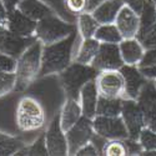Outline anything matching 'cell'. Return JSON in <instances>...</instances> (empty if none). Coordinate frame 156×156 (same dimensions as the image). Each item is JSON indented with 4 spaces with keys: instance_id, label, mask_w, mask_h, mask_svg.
Returning a JSON list of instances; mask_svg holds the SVG:
<instances>
[{
    "instance_id": "b9f144b4",
    "label": "cell",
    "mask_w": 156,
    "mask_h": 156,
    "mask_svg": "<svg viewBox=\"0 0 156 156\" xmlns=\"http://www.w3.org/2000/svg\"><path fill=\"white\" fill-rule=\"evenodd\" d=\"M5 30H6V28L4 27L3 24H0V37H2V35L5 33Z\"/></svg>"
},
{
    "instance_id": "277c9868",
    "label": "cell",
    "mask_w": 156,
    "mask_h": 156,
    "mask_svg": "<svg viewBox=\"0 0 156 156\" xmlns=\"http://www.w3.org/2000/svg\"><path fill=\"white\" fill-rule=\"evenodd\" d=\"M96 75L98 71L91 65L73 61L66 69L59 74V80L66 98L79 100L83 86L89 81L95 80Z\"/></svg>"
},
{
    "instance_id": "7bdbcfd3",
    "label": "cell",
    "mask_w": 156,
    "mask_h": 156,
    "mask_svg": "<svg viewBox=\"0 0 156 156\" xmlns=\"http://www.w3.org/2000/svg\"><path fill=\"white\" fill-rule=\"evenodd\" d=\"M5 134H6V133H3V131H0V140H2V137H3V136H4Z\"/></svg>"
},
{
    "instance_id": "836d02e7",
    "label": "cell",
    "mask_w": 156,
    "mask_h": 156,
    "mask_svg": "<svg viewBox=\"0 0 156 156\" xmlns=\"http://www.w3.org/2000/svg\"><path fill=\"white\" fill-rule=\"evenodd\" d=\"M152 65H156V48L145 49V53L142 55L137 68H146L152 66Z\"/></svg>"
},
{
    "instance_id": "5bb4252c",
    "label": "cell",
    "mask_w": 156,
    "mask_h": 156,
    "mask_svg": "<svg viewBox=\"0 0 156 156\" xmlns=\"http://www.w3.org/2000/svg\"><path fill=\"white\" fill-rule=\"evenodd\" d=\"M121 74L125 79V91H126V99L136 100L140 95V91L149 81L146 77L142 75L140 69L135 65H122L120 68Z\"/></svg>"
},
{
    "instance_id": "f546056e",
    "label": "cell",
    "mask_w": 156,
    "mask_h": 156,
    "mask_svg": "<svg viewBox=\"0 0 156 156\" xmlns=\"http://www.w3.org/2000/svg\"><path fill=\"white\" fill-rule=\"evenodd\" d=\"M101 155L105 156H126L127 149L124 140H108L102 147Z\"/></svg>"
},
{
    "instance_id": "7c38bea8",
    "label": "cell",
    "mask_w": 156,
    "mask_h": 156,
    "mask_svg": "<svg viewBox=\"0 0 156 156\" xmlns=\"http://www.w3.org/2000/svg\"><path fill=\"white\" fill-rule=\"evenodd\" d=\"M37 39L35 36H23L9 31L8 29L0 37V51L18 59L25 50Z\"/></svg>"
},
{
    "instance_id": "52a82bcc",
    "label": "cell",
    "mask_w": 156,
    "mask_h": 156,
    "mask_svg": "<svg viewBox=\"0 0 156 156\" xmlns=\"http://www.w3.org/2000/svg\"><path fill=\"white\" fill-rule=\"evenodd\" d=\"M95 134L106 140H125L129 137L127 129L121 116H101L93 119Z\"/></svg>"
},
{
    "instance_id": "9a60e30c",
    "label": "cell",
    "mask_w": 156,
    "mask_h": 156,
    "mask_svg": "<svg viewBox=\"0 0 156 156\" xmlns=\"http://www.w3.org/2000/svg\"><path fill=\"white\" fill-rule=\"evenodd\" d=\"M36 25H37V21L27 16L18 8L9 10L8 12L6 29L14 34L23 35V36H35Z\"/></svg>"
},
{
    "instance_id": "7a4b0ae2",
    "label": "cell",
    "mask_w": 156,
    "mask_h": 156,
    "mask_svg": "<svg viewBox=\"0 0 156 156\" xmlns=\"http://www.w3.org/2000/svg\"><path fill=\"white\" fill-rule=\"evenodd\" d=\"M43 46V43L36 40L16 59L15 91H25L39 79L41 70Z\"/></svg>"
},
{
    "instance_id": "4316f807",
    "label": "cell",
    "mask_w": 156,
    "mask_h": 156,
    "mask_svg": "<svg viewBox=\"0 0 156 156\" xmlns=\"http://www.w3.org/2000/svg\"><path fill=\"white\" fill-rule=\"evenodd\" d=\"M136 37L145 49L156 48V21L149 25L140 27V30Z\"/></svg>"
},
{
    "instance_id": "1f68e13d",
    "label": "cell",
    "mask_w": 156,
    "mask_h": 156,
    "mask_svg": "<svg viewBox=\"0 0 156 156\" xmlns=\"http://www.w3.org/2000/svg\"><path fill=\"white\" fill-rule=\"evenodd\" d=\"M62 4L69 14H74L75 16L87 11V0H62Z\"/></svg>"
},
{
    "instance_id": "ac0fdd59",
    "label": "cell",
    "mask_w": 156,
    "mask_h": 156,
    "mask_svg": "<svg viewBox=\"0 0 156 156\" xmlns=\"http://www.w3.org/2000/svg\"><path fill=\"white\" fill-rule=\"evenodd\" d=\"M120 54L125 65H135L137 66L142 55L145 53V48L137 40V37L122 39L119 43Z\"/></svg>"
},
{
    "instance_id": "f6af8a7d",
    "label": "cell",
    "mask_w": 156,
    "mask_h": 156,
    "mask_svg": "<svg viewBox=\"0 0 156 156\" xmlns=\"http://www.w3.org/2000/svg\"><path fill=\"white\" fill-rule=\"evenodd\" d=\"M155 10H156V0H155Z\"/></svg>"
},
{
    "instance_id": "d590c367",
    "label": "cell",
    "mask_w": 156,
    "mask_h": 156,
    "mask_svg": "<svg viewBox=\"0 0 156 156\" xmlns=\"http://www.w3.org/2000/svg\"><path fill=\"white\" fill-rule=\"evenodd\" d=\"M125 5H127L129 8H131L134 11H136L140 15L142 9H144V5L146 3V0H124Z\"/></svg>"
},
{
    "instance_id": "8d00e7d4",
    "label": "cell",
    "mask_w": 156,
    "mask_h": 156,
    "mask_svg": "<svg viewBox=\"0 0 156 156\" xmlns=\"http://www.w3.org/2000/svg\"><path fill=\"white\" fill-rule=\"evenodd\" d=\"M139 69L147 80H155L156 79V65L146 66V68H139Z\"/></svg>"
},
{
    "instance_id": "83f0119b",
    "label": "cell",
    "mask_w": 156,
    "mask_h": 156,
    "mask_svg": "<svg viewBox=\"0 0 156 156\" xmlns=\"http://www.w3.org/2000/svg\"><path fill=\"white\" fill-rule=\"evenodd\" d=\"M15 155H48L46 145H45V135H40L33 144L30 145H24Z\"/></svg>"
},
{
    "instance_id": "2e32d148",
    "label": "cell",
    "mask_w": 156,
    "mask_h": 156,
    "mask_svg": "<svg viewBox=\"0 0 156 156\" xmlns=\"http://www.w3.org/2000/svg\"><path fill=\"white\" fill-rule=\"evenodd\" d=\"M99 93L96 89L95 80H91L86 83L83 89L80 90L79 95V102L83 110V115L85 118L94 119L96 116V109H98V101H99Z\"/></svg>"
},
{
    "instance_id": "3957f363",
    "label": "cell",
    "mask_w": 156,
    "mask_h": 156,
    "mask_svg": "<svg viewBox=\"0 0 156 156\" xmlns=\"http://www.w3.org/2000/svg\"><path fill=\"white\" fill-rule=\"evenodd\" d=\"M45 109L36 98L25 95L18 101L15 110V125L20 133L39 131L45 126Z\"/></svg>"
},
{
    "instance_id": "ffe728a7",
    "label": "cell",
    "mask_w": 156,
    "mask_h": 156,
    "mask_svg": "<svg viewBox=\"0 0 156 156\" xmlns=\"http://www.w3.org/2000/svg\"><path fill=\"white\" fill-rule=\"evenodd\" d=\"M18 9L35 21H40L51 14H55V11L43 0H21Z\"/></svg>"
},
{
    "instance_id": "d4e9b609",
    "label": "cell",
    "mask_w": 156,
    "mask_h": 156,
    "mask_svg": "<svg viewBox=\"0 0 156 156\" xmlns=\"http://www.w3.org/2000/svg\"><path fill=\"white\" fill-rule=\"evenodd\" d=\"M124 99H111L99 96L96 115L101 116H120Z\"/></svg>"
},
{
    "instance_id": "7402d4cb",
    "label": "cell",
    "mask_w": 156,
    "mask_h": 156,
    "mask_svg": "<svg viewBox=\"0 0 156 156\" xmlns=\"http://www.w3.org/2000/svg\"><path fill=\"white\" fill-rule=\"evenodd\" d=\"M75 24H76V30L81 39L94 37L100 25V23L91 14V11H84L81 14L76 15Z\"/></svg>"
},
{
    "instance_id": "6da1fadb",
    "label": "cell",
    "mask_w": 156,
    "mask_h": 156,
    "mask_svg": "<svg viewBox=\"0 0 156 156\" xmlns=\"http://www.w3.org/2000/svg\"><path fill=\"white\" fill-rule=\"evenodd\" d=\"M80 40L81 37L79 33L75 30L73 34L60 41L44 45L41 55V70L39 79L49 75H59L62 70L66 69L74 61V56Z\"/></svg>"
},
{
    "instance_id": "4fadbf2b",
    "label": "cell",
    "mask_w": 156,
    "mask_h": 156,
    "mask_svg": "<svg viewBox=\"0 0 156 156\" xmlns=\"http://www.w3.org/2000/svg\"><path fill=\"white\" fill-rule=\"evenodd\" d=\"M114 24L119 29L122 39L136 37L140 30V15L127 5H124L119 11Z\"/></svg>"
},
{
    "instance_id": "e575fe53",
    "label": "cell",
    "mask_w": 156,
    "mask_h": 156,
    "mask_svg": "<svg viewBox=\"0 0 156 156\" xmlns=\"http://www.w3.org/2000/svg\"><path fill=\"white\" fill-rule=\"evenodd\" d=\"M75 155L76 156H95V155H100V152L96 149V146L93 144L91 141H90L89 144L83 146L80 150H77V152Z\"/></svg>"
},
{
    "instance_id": "ab89813d",
    "label": "cell",
    "mask_w": 156,
    "mask_h": 156,
    "mask_svg": "<svg viewBox=\"0 0 156 156\" xmlns=\"http://www.w3.org/2000/svg\"><path fill=\"white\" fill-rule=\"evenodd\" d=\"M3 2H4L5 6H6L8 11H9V10H12V9L18 8V5H19V3L21 2V0H3Z\"/></svg>"
},
{
    "instance_id": "f1b7e54d",
    "label": "cell",
    "mask_w": 156,
    "mask_h": 156,
    "mask_svg": "<svg viewBox=\"0 0 156 156\" xmlns=\"http://www.w3.org/2000/svg\"><path fill=\"white\" fill-rule=\"evenodd\" d=\"M137 141H139V144L142 149V152L156 151V131L151 130L150 127L145 126L141 130V133L137 137Z\"/></svg>"
},
{
    "instance_id": "f35d334b",
    "label": "cell",
    "mask_w": 156,
    "mask_h": 156,
    "mask_svg": "<svg viewBox=\"0 0 156 156\" xmlns=\"http://www.w3.org/2000/svg\"><path fill=\"white\" fill-rule=\"evenodd\" d=\"M145 122H146V126L147 127H150L151 130L156 131V112L146 116V118H145Z\"/></svg>"
},
{
    "instance_id": "cb8c5ba5",
    "label": "cell",
    "mask_w": 156,
    "mask_h": 156,
    "mask_svg": "<svg viewBox=\"0 0 156 156\" xmlns=\"http://www.w3.org/2000/svg\"><path fill=\"white\" fill-rule=\"evenodd\" d=\"M94 37L101 44H119L122 40V36L114 23L100 24Z\"/></svg>"
},
{
    "instance_id": "60d3db41",
    "label": "cell",
    "mask_w": 156,
    "mask_h": 156,
    "mask_svg": "<svg viewBox=\"0 0 156 156\" xmlns=\"http://www.w3.org/2000/svg\"><path fill=\"white\" fill-rule=\"evenodd\" d=\"M102 2H105V0H87V11H93Z\"/></svg>"
},
{
    "instance_id": "8fae6325",
    "label": "cell",
    "mask_w": 156,
    "mask_h": 156,
    "mask_svg": "<svg viewBox=\"0 0 156 156\" xmlns=\"http://www.w3.org/2000/svg\"><path fill=\"white\" fill-rule=\"evenodd\" d=\"M124 65L119 44H101L91 66L99 73L104 70H119Z\"/></svg>"
},
{
    "instance_id": "ee69618b",
    "label": "cell",
    "mask_w": 156,
    "mask_h": 156,
    "mask_svg": "<svg viewBox=\"0 0 156 156\" xmlns=\"http://www.w3.org/2000/svg\"><path fill=\"white\" fill-rule=\"evenodd\" d=\"M152 83H154V86H155V89H156V79H155V80H152Z\"/></svg>"
},
{
    "instance_id": "74e56055",
    "label": "cell",
    "mask_w": 156,
    "mask_h": 156,
    "mask_svg": "<svg viewBox=\"0 0 156 156\" xmlns=\"http://www.w3.org/2000/svg\"><path fill=\"white\" fill-rule=\"evenodd\" d=\"M8 9L4 4L3 0H0V24H3L6 28V21H8Z\"/></svg>"
},
{
    "instance_id": "484cf974",
    "label": "cell",
    "mask_w": 156,
    "mask_h": 156,
    "mask_svg": "<svg viewBox=\"0 0 156 156\" xmlns=\"http://www.w3.org/2000/svg\"><path fill=\"white\" fill-rule=\"evenodd\" d=\"M24 145L25 142L20 137L5 134L2 137V140H0V156L15 155Z\"/></svg>"
},
{
    "instance_id": "603a6c76",
    "label": "cell",
    "mask_w": 156,
    "mask_h": 156,
    "mask_svg": "<svg viewBox=\"0 0 156 156\" xmlns=\"http://www.w3.org/2000/svg\"><path fill=\"white\" fill-rule=\"evenodd\" d=\"M136 101L139 102L141 110L144 111L145 118L156 112V89L154 86L152 80H149L146 85L142 87Z\"/></svg>"
},
{
    "instance_id": "30bf717a",
    "label": "cell",
    "mask_w": 156,
    "mask_h": 156,
    "mask_svg": "<svg viewBox=\"0 0 156 156\" xmlns=\"http://www.w3.org/2000/svg\"><path fill=\"white\" fill-rule=\"evenodd\" d=\"M44 135H45V145H46L48 155L51 156L69 155L66 135H65V131L61 127L59 114H56L53 118Z\"/></svg>"
},
{
    "instance_id": "d6a6232c",
    "label": "cell",
    "mask_w": 156,
    "mask_h": 156,
    "mask_svg": "<svg viewBox=\"0 0 156 156\" xmlns=\"http://www.w3.org/2000/svg\"><path fill=\"white\" fill-rule=\"evenodd\" d=\"M15 69H16V59L0 51V71L15 73Z\"/></svg>"
},
{
    "instance_id": "e0dca14e",
    "label": "cell",
    "mask_w": 156,
    "mask_h": 156,
    "mask_svg": "<svg viewBox=\"0 0 156 156\" xmlns=\"http://www.w3.org/2000/svg\"><path fill=\"white\" fill-rule=\"evenodd\" d=\"M84 115H83V110H81L79 100L66 98V100L64 101L62 106L60 109V112H59L60 124L64 131H68Z\"/></svg>"
},
{
    "instance_id": "ba28073f",
    "label": "cell",
    "mask_w": 156,
    "mask_h": 156,
    "mask_svg": "<svg viewBox=\"0 0 156 156\" xmlns=\"http://www.w3.org/2000/svg\"><path fill=\"white\" fill-rule=\"evenodd\" d=\"M94 134L95 131L93 126V119L83 116L74 126H71L68 131H65L69 155H75L77 150H80L83 146L89 144Z\"/></svg>"
},
{
    "instance_id": "8992f818",
    "label": "cell",
    "mask_w": 156,
    "mask_h": 156,
    "mask_svg": "<svg viewBox=\"0 0 156 156\" xmlns=\"http://www.w3.org/2000/svg\"><path fill=\"white\" fill-rule=\"evenodd\" d=\"M95 84L100 96L111 99H126L125 79L120 69L99 71L95 77Z\"/></svg>"
},
{
    "instance_id": "9c48e42d",
    "label": "cell",
    "mask_w": 156,
    "mask_h": 156,
    "mask_svg": "<svg viewBox=\"0 0 156 156\" xmlns=\"http://www.w3.org/2000/svg\"><path fill=\"white\" fill-rule=\"evenodd\" d=\"M120 116L124 120V124L127 129L129 137L137 140L141 130L146 126L145 115L141 110L139 102L133 99H124L122 109Z\"/></svg>"
},
{
    "instance_id": "44dd1931",
    "label": "cell",
    "mask_w": 156,
    "mask_h": 156,
    "mask_svg": "<svg viewBox=\"0 0 156 156\" xmlns=\"http://www.w3.org/2000/svg\"><path fill=\"white\" fill-rule=\"evenodd\" d=\"M101 43H99L95 37H89V39H81L79 45H77L76 53L74 56V61L91 65L94 61L98 51L100 49Z\"/></svg>"
},
{
    "instance_id": "d6986e66",
    "label": "cell",
    "mask_w": 156,
    "mask_h": 156,
    "mask_svg": "<svg viewBox=\"0 0 156 156\" xmlns=\"http://www.w3.org/2000/svg\"><path fill=\"white\" fill-rule=\"evenodd\" d=\"M124 5V0H105L91 11V14L100 24H112Z\"/></svg>"
},
{
    "instance_id": "4dcf8cb0",
    "label": "cell",
    "mask_w": 156,
    "mask_h": 156,
    "mask_svg": "<svg viewBox=\"0 0 156 156\" xmlns=\"http://www.w3.org/2000/svg\"><path fill=\"white\" fill-rule=\"evenodd\" d=\"M15 73L0 71V98H4L10 93L15 91Z\"/></svg>"
},
{
    "instance_id": "5b68a950",
    "label": "cell",
    "mask_w": 156,
    "mask_h": 156,
    "mask_svg": "<svg viewBox=\"0 0 156 156\" xmlns=\"http://www.w3.org/2000/svg\"><path fill=\"white\" fill-rule=\"evenodd\" d=\"M75 30L76 24H71L64 20L56 14H51L43 20L37 21L35 37L40 43H43V45H48L68 37Z\"/></svg>"
}]
</instances>
